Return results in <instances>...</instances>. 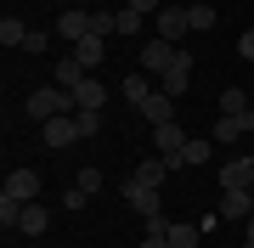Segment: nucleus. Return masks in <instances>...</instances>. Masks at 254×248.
<instances>
[{
    "instance_id": "nucleus-1",
    "label": "nucleus",
    "mask_w": 254,
    "mask_h": 248,
    "mask_svg": "<svg viewBox=\"0 0 254 248\" xmlns=\"http://www.w3.org/2000/svg\"><path fill=\"white\" fill-rule=\"evenodd\" d=\"M23 107H28V119L46 124V119H63V113H79V101H73L68 85H40V91H28Z\"/></svg>"
},
{
    "instance_id": "nucleus-2",
    "label": "nucleus",
    "mask_w": 254,
    "mask_h": 248,
    "mask_svg": "<svg viewBox=\"0 0 254 248\" xmlns=\"http://www.w3.org/2000/svg\"><path fill=\"white\" fill-rule=\"evenodd\" d=\"M209 152H215V136H187V147H175V152H158L170 169H198L209 164Z\"/></svg>"
},
{
    "instance_id": "nucleus-3",
    "label": "nucleus",
    "mask_w": 254,
    "mask_h": 248,
    "mask_svg": "<svg viewBox=\"0 0 254 248\" xmlns=\"http://www.w3.org/2000/svg\"><path fill=\"white\" fill-rule=\"evenodd\" d=\"M125 203H130V209H136V214H147V220H158V214H164V198H158V186L136 181V175H130V181H125Z\"/></svg>"
},
{
    "instance_id": "nucleus-4",
    "label": "nucleus",
    "mask_w": 254,
    "mask_h": 248,
    "mask_svg": "<svg viewBox=\"0 0 254 248\" xmlns=\"http://www.w3.org/2000/svg\"><path fill=\"white\" fill-rule=\"evenodd\" d=\"M187 85H192V56L175 51V62L158 74V91H164V96H187Z\"/></svg>"
},
{
    "instance_id": "nucleus-5",
    "label": "nucleus",
    "mask_w": 254,
    "mask_h": 248,
    "mask_svg": "<svg viewBox=\"0 0 254 248\" xmlns=\"http://www.w3.org/2000/svg\"><path fill=\"white\" fill-rule=\"evenodd\" d=\"M175 51H181V46H170V40H141V74H164V68H170L175 62Z\"/></svg>"
},
{
    "instance_id": "nucleus-6",
    "label": "nucleus",
    "mask_w": 254,
    "mask_h": 248,
    "mask_svg": "<svg viewBox=\"0 0 254 248\" xmlns=\"http://www.w3.org/2000/svg\"><path fill=\"white\" fill-rule=\"evenodd\" d=\"M153 28H158V40H170V46H181V40H187V6H164L158 11V17H153Z\"/></svg>"
},
{
    "instance_id": "nucleus-7",
    "label": "nucleus",
    "mask_w": 254,
    "mask_h": 248,
    "mask_svg": "<svg viewBox=\"0 0 254 248\" xmlns=\"http://www.w3.org/2000/svg\"><path fill=\"white\" fill-rule=\"evenodd\" d=\"M40 136H46V147H73V141H85L79 136V124H73V113H63V119H46V130H40Z\"/></svg>"
},
{
    "instance_id": "nucleus-8",
    "label": "nucleus",
    "mask_w": 254,
    "mask_h": 248,
    "mask_svg": "<svg viewBox=\"0 0 254 248\" xmlns=\"http://www.w3.org/2000/svg\"><path fill=\"white\" fill-rule=\"evenodd\" d=\"M102 56H108V34H85L79 46H73V62L91 74V68H102Z\"/></svg>"
},
{
    "instance_id": "nucleus-9",
    "label": "nucleus",
    "mask_w": 254,
    "mask_h": 248,
    "mask_svg": "<svg viewBox=\"0 0 254 248\" xmlns=\"http://www.w3.org/2000/svg\"><path fill=\"white\" fill-rule=\"evenodd\" d=\"M243 186H254V158H232L220 169V192H243Z\"/></svg>"
},
{
    "instance_id": "nucleus-10",
    "label": "nucleus",
    "mask_w": 254,
    "mask_h": 248,
    "mask_svg": "<svg viewBox=\"0 0 254 248\" xmlns=\"http://www.w3.org/2000/svg\"><path fill=\"white\" fill-rule=\"evenodd\" d=\"M220 220H249V214H254V192H249V186H243V192H220Z\"/></svg>"
},
{
    "instance_id": "nucleus-11",
    "label": "nucleus",
    "mask_w": 254,
    "mask_h": 248,
    "mask_svg": "<svg viewBox=\"0 0 254 248\" xmlns=\"http://www.w3.org/2000/svg\"><path fill=\"white\" fill-rule=\"evenodd\" d=\"M46 226H51V209H46V203H23V220H17V231H23V237H46Z\"/></svg>"
},
{
    "instance_id": "nucleus-12",
    "label": "nucleus",
    "mask_w": 254,
    "mask_h": 248,
    "mask_svg": "<svg viewBox=\"0 0 254 248\" xmlns=\"http://www.w3.org/2000/svg\"><path fill=\"white\" fill-rule=\"evenodd\" d=\"M6 198H17V203H34V198H40V175H34V169H11V181H6Z\"/></svg>"
},
{
    "instance_id": "nucleus-13",
    "label": "nucleus",
    "mask_w": 254,
    "mask_h": 248,
    "mask_svg": "<svg viewBox=\"0 0 254 248\" xmlns=\"http://www.w3.org/2000/svg\"><path fill=\"white\" fill-rule=\"evenodd\" d=\"M85 34H91V11H63V17H57V40H73V46H79Z\"/></svg>"
},
{
    "instance_id": "nucleus-14",
    "label": "nucleus",
    "mask_w": 254,
    "mask_h": 248,
    "mask_svg": "<svg viewBox=\"0 0 254 248\" xmlns=\"http://www.w3.org/2000/svg\"><path fill=\"white\" fill-rule=\"evenodd\" d=\"M141 119H147V124H170V119H175V96L153 91V96L141 101Z\"/></svg>"
},
{
    "instance_id": "nucleus-15",
    "label": "nucleus",
    "mask_w": 254,
    "mask_h": 248,
    "mask_svg": "<svg viewBox=\"0 0 254 248\" xmlns=\"http://www.w3.org/2000/svg\"><path fill=\"white\" fill-rule=\"evenodd\" d=\"M249 130H254V113H220L215 141H237V136H249Z\"/></svg>"
},
{
    "instance_id": "nucleus-16",
    "label": "nucleus",
    "mask_w": 254,
    "mask_h": 248,
    "mask_svg": "<svg viewBox=\"0 0 254 248\" xmlns=\"http://www.w3.org/2000/svg\"><path fill=\"white\" fill-rule=\"evenodd\" d=\"M73 101H79V107H108V91H102V79H91V74H85L79 85H73Z\"/></svg>"
},
{
    "instance_id": "nucleus-17",
    "label": "nucleus",
    "mask_w": 254,
    "mask_h": 248,
    "mask_svg": "<svg viewBox=\"0 0 254 248\" xmlns=\"http://www.w3.org/2000/svg\"><path fill=\"white\" fill-rule=\"evenodd\" d=\"M153 141H158V152H175V147H187V130L175 124V119L170 124H153Z\"/></svg>"
},
{
    "instance_id": "nucleus-18",
    "label": "nucleus",
    "mask_w": 254,
    "mask_h": 248,
    "mask_svg": "<svg viewBox=\"0 0 254 248\" xmlns=\"http://www.w3.org/2000/svg\"><path fill=\"white\" fill-rule=\"evenodd\" d=\"M130 175H136V181H147V186H164V175H170V164H164V158L153 152V158H141V164L130 169Z\"/></svg>"
},
{
    "instance_id": "nucleus-19",
    "label": "nucleus",
    "mask_w": 254,
    "mask_h": 248,
    "mask_svg": "<svg viewBox=\"0 0 254 248\" xmlns=\"http://www.w3.org/2000/svg\"><path fill=\"white\" fill-rule=\"evenodd\" d=\"M153 91H158V85L147 79V74H130V79H125V101H130V107H141V101L153 96Z\"/></svg>"
},
{
    "instance_id": "nucleus-20",
    "label": "nucleus",
    "mask_w": 254,
    "mask_h": 248,
    "mask_svg": "<svg viewBox=\"0 0 254 248\" xmlns=\"http://www.w3.org/2000/svg\"><path fill=\"white\" fill-rule=\"evenodd\" d=\"M113 34H147V17H141V11H113Z\"/></svg>"
},
{
    "instance_id": "nucleus-21",
    "label": "nucleus",
    "mask_w": 254,
    "mask_h": 248,
    "mask_svg": "<svg viewBox=\"0 0 254 248\" xmlns=\"http://www.w3.org/2000/svg\"><path fill=\"white\" fill-rule=\"evenodd\" d=\"M203 231L198 226H187V220H170V248H198Z\"/></svg>"
},
{
    "instance_id": "nucleus-22",
    "label": "nucleus",
    "mask_w": 254,
    "mask_h": 248,
    "mask_svg": "<svg viewBox=\"0 0 254 248\" xmlns=\"http://www.w3.org/2000/svg\"><path fill=\"white\" fill-rule=\"evenodd\" d=\"M23 40H28V23H17V17H0V46H23Z\"/></svg>"
},
{
    "instance_id": "nucleus-23",
    "label": "nucleus",
    "mask_w": 254,
    "mask_h": 248,
    "mask_svg": "<svg viewBox=\"0 0 254 248\" xmlns=\"http://www.w3.org/2000/svg\"><path fill=\"white\" fill-rule=\"evenodd\" d=\"M141 248H170V220H147V237H141Z\"/></svg>"
},
{
    "instance_id": "nucleus-24",
    "label": "nucleus",
    "mask_w": 254,
    "mask_h": 248,
    "mask_svg": "<svg viewBox=\"0 0 254 248\" xmlns=\"http://www.w3.org/2000/svg\"><path fill=\"white\" fill-rule=\"evenodd\" d=\"M220 113H254V107H249V91H237V85L220 91Z\"/></svg>"
},
{
    "instance_id": "nucleus-25",
    "label": "nucleus",
    "mask_w": 254,
    "mask_h": 248,
    "mask_svg": "<svg viewBox=\"0 0 254 248\" xmlns=\"http://www.w3.org/2000/svg\"><path fill=\"white\" fill-rule=\"evenodd\" d=\"M187 23H192V28H215V6L192 0V6H187Z\"/></svg>"
},
{
    "instance_id": "nucleus-26",
    "label": "nucleus",
    "mask_w": 254,
    "mask_h": 248,
    "mask_svg": "<svg viewBox=\"0 0 254 248\" xmlns=\"http://www.w3.org/2000/svg\"><path fill=\"white\" fill-rule=\"evenodd\" d=\"M73 124H79V136H102V113H96V107H79Z\"/></svg>"
},
{
    "instance_id": "nucleus-27",
    "label": "nucleus",
    "mask_w": 254,
    "mask_h": 248,
    "mask_svg": "<svg viewBox=\"0 0 254 248\" xmlns=\"http://www.w3.org/2000/svg\"><path fill=\"white\" fill-rule=\"evenodd\" d=\"M79 79H85V68L73 62V56H63V62H57V85H68V91H73Z\"/></svg>"
},
{
    "instance_id": "nucleus-28",
    "label": "nucleus",
    "mask_w": 254,
    "mask_h": 248,
    "mask_svg": "<svg viewBox=\"0 0 254 248\" xmlns=\"http://www.w3.org/2000/svg\"><path fill=\"white\" fill-rule=\"evenodd\" d=\"M73 186H85V192L96 198V192H102V169H96V164H85V169H79V181H73Z\"/></svg>"
},
{
    "instance_id": "nucleus-29",
    "label": "nucleus",
    "mask_w": 254,
    "mask_h": 248,
    "mask_svg": "<svg viewBox=\"0 0 254 248\" xmlns=\"http://www.w3.org/2000/svg\"><path fill=\"white\" fill-rule=\"evenodd\" d=\"M91 34H113V11H108V6L91 11Z\"/></svg>"
},
{
    "instance_id": "nucleus-30",
    "label": "nucleus",
    "mask_w": 254,
    "mask_h": 248,
    "mask_svg": "<svg viewBox=\"0 0 254 248\" xmlns=\"http://www.w3.org/2000/svg\"><path fill=\"white\" fill-rule=\"evenodd\" d=\"M85 203H91V192H85V186H68V198H63V209H85Z\"/></svg>"
},
{
    "instance_id": "nucleus-31",
    "label": "nucleus",
    "mask_w": 254,
    "mask_h": 248,
    "mask_svg": "<svg viewBox=\"0 0 254 248\" xmlns=\"http://www.w3.org/2000/svg\"><path fill=\"white\" fill-rule=\"evenodd\" d=\"M46 46H51V40H46V34H34V28H28V40H23V51H34V56H46Z\"/></svg>"
},
{
    "instance_id": "nucleus-32",
    "label": "nucleus",
    "mask_w": 254,
    "mask_h": 248,
    "mask_svg": "<svg viewBox=\"0 0 254 248\" xmlns=\"http://www.w3.org/2000/svg\"><path fill=\"white\" fill-rule=\"evenodd\" d=\"M125 6H130V11H141V17H147V11L158 17V11H164V0H125Z\"/></svg>"
},
{
    "instance_id": "nucleus-33",
    "label": "nucleus",
    "mask_w": 254,
    "mask_h": 248,
    "mask_svg": "<svg viewBox=\"0 0 254 248\" xmlns=\"http://www.w3.org/2000/svg\"><path fill=\"white\" fill-rule=\"evenodd\" d=\"M237 56H243V62H254V28H249L243 40H237Z\"/></svg>"
},
{
    "instance_id": "nucleus-34",
    "label": "nucleus",
    "mask_w": 254,
    "mask_h": 248,
    "mask_svg": "<svg viewBox=\"0 0 254 248\" xmlns=\"http://www.w3.org/2000/svg\"><path fill=\"white\" fill-rule=\"evenodd\" d=\"M243 248H254V214H249V237H243Z\"/></svg>"
},
{
    "instance_id": "nucleus-35",
    "label": "nucleus",
    "mask_w": 254,
    "mask_h": 248,
    "mask_svg": "<svg viewBox=\"0 0 254 248\" xmlns=\"http://www.w3.org/2000/svg\"><path fill=\"white\" fill-rule=\"evenodd\" d=\"M249 192H254V186H249Z\"/></svg>"
}]
</instances>
